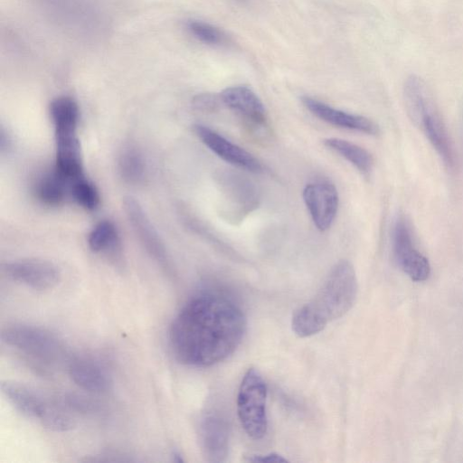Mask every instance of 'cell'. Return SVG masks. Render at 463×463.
I'll return each instance as SVG.
<instances>
[{
    "instance_id": "obj_11",
    "label": "cell",
    "mask_w": 463,
    "mask_h": 463,
    "mask_svg": "<svg viewBox=\"0 0 463 463\" xmlns=\"http://www.w3.org/2000/svg\"><path fill=\"white\" fill-rule=\"evenodd\" d=\"M123 208L146 250L159 264L168 267L165 245L139 202L132 196H126L123 200Z\"/></svg>"
},
{
    "instance_id": "obj_23",
    "label": "cell",
    "mask_w": 463,
    "mask_h": 463,
    "mask_svg": "<svg viewBox=\"0 0 463 463\" xmlns=\"http://www.w3.org/2000/svg\"><path fill=\"white\" fill-rule=\"evenodd\" d=\"M71 196L86 210H95L99 203V194L97 187L84 175L71 181Z\"/></svg>"
},
{
    "instance_id": "obj_14",
    "label": "cell",
    "mask_w": 463,
    "mask_h": 463,
    "mask_svg": "<svg viewBox=\"0 0 463 463\" xmlns=\"http://www.w3.org/2000/svg\"><path fill=\"white\" fill-rule=\"evenodd\" d=\"M219 95L222 103L247 123L258 127L266 123L265 107L257 94L249 87L242 85L229 87Z\"/></svg>"
},
{
    "instance_id": "obj_8",
    "label": "cell",
    "mask_w": 463,
    "mask_h": 463,
    "mask_svg": "<svg viewBox=\"0 0 463 463\" xmlns=\"http://www.w3.org/2000/svg\"><path fill=\"white\" fill-rule=\"evenodd\" d=\"M303 200L316 227L320 232L328 230L339 205L335 186L328 181L310 183L303 190Z\"/></svg>"
},
{
    "instance_id": "obj_17",
    "label": "cell",
    "mask_w": 463,
    "mask_h": 463,
    "mask_svg": "<svg viewBox=\"0 0 463 463\" xmlns=\"http://www.w3.org/2000/svg\"><path fill=\"white\" fill-rule=\"evenodd\" d=\"M224 194L229 203L241 213L250 212L257 205V191L254 185L244 176L232 172L225 173L222 177Z\"/></svg>"
},
{
    "instance_id": "obj_3",
    "label": "cell",
    "mask_w": 463,
    "mask_h": 463,
    "mask_svg": "<svg viewBox=\"0 0 463 463\" xmlns=\"http://www.w3.org/2000/svg\"><path fill=\"white\" fill-rule=\"evenodd\" d=\"M403 98L411 119L420 127L443 164L453 169L456 165L455 150L425 82L420 77L411 75L404 82Z\"/></svg>"
},
{
    "instance_id": "obj_26",
    "label": "cell",
    "mask_w": 463,
    "mask_h": 463,
    "mask_svg": "<svg viewBox=\"0 0 463 463\" xmlns=\"http://www.w3.org/2000/svg\"><path fill=\"white\" fill-rule=\"evenodd\" d=\"M173 458H174V460H175V461H176V462H182V461H184V459H183V458H182V457H181V454H180V453H178L177 451H174V452H173Z\"/></svg>"
},
{
    "instance_id": "obj_7",
    "label": "cell",
    "mask_w": 463,
    "mask_h": 463,
    "mask_svg": "<svg viewBox=\"0 0 463 463\" xmlns=\"http://www.w3.org/2000/svg\"><path fill=\"white\" fill-rule=\"evenodd\" d=\"M392 248L397 265L411 280L421 282L429 279V260L416 248L410 222L402 214L393 223Z\"/></svg>"
},
{
    "instance_id": "obj_13",
    "label": "cell",
    "mask_w": 463,
    "mask_h": 463,
    "mask_svg": "<svg viewBox=\"0 0 463 463\" xmlns=\"http://www.w3.org/2000/svg\"><path fill=\"white\" fill-rule=\"evenodd\" d=\"M199 441L207 461L224 462L229 449V426L225 419L216 413L203 415L199 423Z\"/></svg>"
},
{
    "instance_id": "obj_5",
    "label": "cell",
    "mask_w": 463,
    "mask_h": 463,
    "mask_svg": "<svg viewBox=\"0 0 463 463\" xmlns=\"http://www.w3.org/2000/svg\"><path fill=\"white\" fill-rule=\"evenodd\" d=\"M267 385L255 368H249L237 396V412L241 424L253 439L263 438L268 429L266 411Z\"/></svg>"
},
{
    "instance_id": "obj_25",
    "label": "cell",
    "mask_w": 463,
    "mask_h": 463,
    "mask_svg": "<svg viewBox=\"0 0 463 463\" xmlns=\"http://www.w3.org/2000/svg\"><path fill=\"white\" fill-rule=\"evenodd\" d=\"M248 461L250 462H286L288 459L277 453H269L265 455H253L249 458Z\"/></svg>"
},
{
    "instance_id": "obj_4",
    "label": "cell",
    "mask_w": 463,
    "mask_h": 463,
    "mask_svg": "<svg viewBox=\"0 0 463 463\" xmlns=\"http://www.w3.org/2000/svg\"><path fill=\"white\" fill-rule=\"evenodd\" d=\"M56 142L55 169L72 181L84 175L77 135L79 107L71 97L54 99L50 105Z\"/></svg>"
},
{
    "instance_id": "obj_15",
    "label": "cell",
    "mask_w": 463,
    "mask_h": 463,
    "mask_svg": "<svg viewBox=\"0 0 463 463\" xmlns=\"http://www.w3.org/2000/svg\"><path fill=\"white\" fill-rule=\"evenodd\" d=\"M1 391L16 411L28 418L38 420L41 423L53 406L35 391L15 382H2Z\"/></svg>"
},
{
    "instance_id": "obj_6",
    "label": "cell",
    "mask_w": 463,
    "mask_h": 463,
    "mask_svg": "<svg viewBox=\"0 0 463 463\" xmlns=\"http://www.w3.org/2000/svg\"><path fill=\"white\" fill-rule=\"evenodd\" d=\"M2 341L42 362L53 364L65 356L62 343L50 331L31 325L14 324L1 333Z\"/></svg>"
},
{
    "instance_id": "obj_19",
    "label": "cell",
    "mask_w": 463,
    "mask_h": 463,
    "mask_svg": "<svg viewBox=\"0 0 463 463\" xmlns=\"http://www.w3.org/2000/svg\"><path fill=\"white\" fill-rule=\"evenodd\" d=\"M324 144L327 148L346 159L363 175H367L371 173L373 159L364 147L337 137L326 138L324 140Z\"/></svg>"
},
{
    "instance_id": "obj_18",
    "label": "cell",
    "mask_w": 463,
    "mask_h": 463,
    "mask_svg": "<svg viewBox=\"0 0 463 463\" xmlns=\"http://www.w3.org/2000/svg\"><path fill=\"white\" fill-rule=\"evenodd\" d=\"M71 181L55 168L43 175L35 184L36 197L46 205H58L70 194Z\"/></svg>"
},
{
    "instance_id": "obj_12",
    "label": "cell",
    "mask_w": 463,
    "mask_h": 463,
    "mask_svg": "<svg viewBox=\"0 0 463 463\" xmlns=\"http://www.w3.org/2000/svg\"><path fill=\"white\" fill-rule=\"evenodd\" d=\"M302 103L314 116L330 125L371 136L380 132L379 126L367 117L333 108L308 96L302 97Z\"/></svg>"
},
{
    "instance_id": "obj_22",
    "label": "cell",
    "mask_w": 463,
    "mask_h": 463,
    "mask_svg": "<svg viewBox=\"0 0 463 463\" xmlns=\"http://www.w3.org/2000/svg\"><path fill=\"white\" fill-rule=\"evenodd\" d=\"M185 28L203 43L212 46H227L231 43V39L225 32L207 22L189 20L185 23Z\"/></svg>"
},
{
    "instance_id": "obj_9",
    "label": "cell",
    "mask_w": 463,
    "mask_h": 463,
    "mask_svg": "<svg viewBox=\"0 0 463 463\" xmlns=\"http://www.w3.org/2000/svg\"><path fill=\"white\" fill-rule=\"evenodd\" d=\"M194 131L199 139L223 161L248 172L260 173L262 171L260 162L253 155L215 130L197 124L194 126Z\"/></svg>"
},
{
    "instance_id": "obj_16",
    "label": "cell",
    "mask_w": 463,
    "mask_h": 463,
    "mask_svg": "<svg viewBox=\"0 0 463 463\" xmlns=\"http://www.w3.org/2000/svg\"><path fill=\"white\" fill-rule=\"evenodd\" d=\"M68 373L77 386L90 392L105 393L112 387L108 371L99 362L89 357L70 360Z\"/></svg>"
},
{
    "instance_id": "obj_20",
    "label": "cell",
    "mask_w": 463,
    "mask_h": 463,
    "mask_svg": "<svg viewBox=\"0 0 463 463\" xmlns=\"http://www.w3.org/2000/svg\"><path fill=\"white\" fill-rule=\"evenodd\" d=\"M119 235L115 224L108 220L99 222L90 232L88 244L96 253H114L119 248Z\"/></svg>"
},
{
    "instance_id": "obj_21",
    "label": "cell",
    "mask_w": 463,
    "mask_h": 463,
    "mask_svg": "<svg viewBox=\"0 0 463 463\" xmlns=\"http://www.w3.org/2000/svg\"><path fill=\"white\" fill-rule=\"evenodd\" d=\"M118 171L126 182L140 183L146 175V163L139 150L134 147L124 149L118 158Z\"/></svg>"
},
{
    "instance_id": "obj_1",
    "label": "cell",
    "mask_w": 463,
    "mask_h": 463,
    "mask_svg": "<svg viewBox=\"0 0 463 463\" xmlns=\"http://www.w3.org/2000/svg\"><path fill=\"white\" fill-rule=\"evenodd\" d=\"M246 317L230 298L202 292L189 299L174 318L169 341L175 358L206 367L231 355L246 331Z\"/></svg>"
},
{
    "instance_id": "obj_24",
    "label": "cell",
    "mask_w": 463,
    "mask_h": 463,
    "mask_svg": "<svg viewBox=\"0 0 463 463\" xmlns=\"http://www.w3.org/2000/svg\"><path fill=\"white\" fill-rule=\"evenodd\" d=\"M222 103L220 95L212 93H202L195 96L193 99L194 106L201 111L212 112L217 109Z\"/></svg>"
},
{
    "instance_id": "obj_10",
    "label": "cell",
    "mask_w": 463,
    "mask_h": 463,
    "mask_svg": "<svg viewBox=\"0 0 463 463\" xmlns=\"http://www.w3.org/2000/svg\"><path fill=\"white\" fill-rule=\"evenodd\" d=\"M4 269L13 280L36 290L54 288L61 278L53 263L39 259L14 260L6 263Z\"/></svg>"
},
{
    "instance_id": "obj_2",
    "label": "cell",
    "mask_w": 463,
    "mask_h": 463,
    "mask_svg": "<svg viewBox=\"0 0 463 463\" xmlns=\"http://www.w3.org/2000/svg\"><path fill=\"white\" fill-rule=\"evenodd\" d=\"M357 288L353 265L345 260L335 264L314 298L294 312V333L299 337L311 336L345 315L355 302Z\"/></svg>"
}]
</instances>
